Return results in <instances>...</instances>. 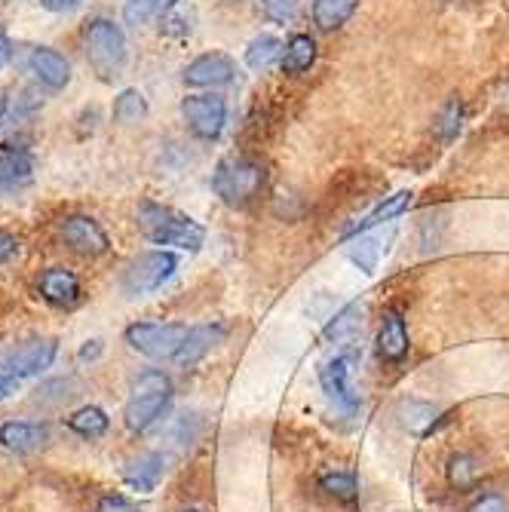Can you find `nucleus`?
<instances>
[{"label":"nucleus","instance_id":"nucleus-1","mask_svg":"<svg viewBox=\"0 0 509 512\" xmlns=\"http://www.w3.org/2000/svg\"><path fill=\"white\" fill-rule=\"evenodd\" d=\"M135 221H138V230H142L154 246H175V249L197 252L206 243V227L200 221L154 200L138 203Z\"/></svg>","mask_w":509,"mask_h":512},{"label":"nucleus","instance_id":"nucleus-2","mask_svg":"<svg viewBox=\"0 0 509 512\" xmlns=\"http://www.w3.org/2000/svg\"><path fill=\"white\" fill-rule=\"evenodd\" d=\"M267 184V166L252 154L224 157L212 172V191L230 209H249Z\"/></svg>","mask_w":509,"mask_h":512},{"label":"nucleus","instance_id":"nucleus-3","mask_svg":"<svg viewBox=\"0 0 509 512\" xmlns=\"http://www.w3.org/2000/svg\"><path fill=\"white\" fill-rule=\"evenodd\" d=\"M83 53H86V65L92 68L102 83H114L117 77H123L126 62H129V43L123 28L114 19H89L83 28Z\"/></svg>","mask_w":509,"mask_h":512},{"label":"nucleus","instance_id":"nucleus-4","mask_svg":"<svg viewBox=\"0 0 509 512\" xmlns=\"http://www.w3.org/2000/svg\"><path fill=\"white\" fill-rule=\"evenodd\" d=\"M172 381L160 368H148L135 378L132 393L123 405V424L129 433H148L172 402Z\"/></svg>","mask_w":509,"mask_h":512},{"label":"nucleus","instance_id":"nucleus-5","mask_svg":"<svg viewBox=\"0 0 509 512\" xmlns=\"http://www.w3.org/2000/svg\"><path fill=\"white\" fill-rule=\"evenodd\" d=\"M188 325L184 322H132L126 325L123 341L129 344V350L142 353L148 359L166 362L181 353L184 341H188Z\"/></svg>","mask_w":509,"mask_h":512},{"label":"nucleus","instance_id":"nucleus-6","mask_svg":"<svg viewBox=\"0 0 509 512\" xmlns=\"http://www.w3.org/2000/svg\"><path fill=\"white\" fill-rule=\"evenodd\" d=\"M178 270V255L175 252H166V249H151V252H142L135 255L126 267H123V279L120 286L126 295H151L157 289H163L169 279L175 276Z\"/></svg>","mask_w":509,"mask_h":512},{"label":"nucleus","instance_id":"nucleus-7","mask_svg":"<svg viewBox=\"0 0 509 512\" xmlns=\"http://www.w3.org/2000/svg\"><path fill=\"white\" fill-rule=\"evenodd\" d=\"M59 356V341L56 338H28L19 347L7 350L0 356V371H7L13 381L34 378L40 371H46Z\"/></svg>","mask_w":509,"mask_h":512},{"label":"nucleus","instance_id":"nucleus-8","mask_svg":"<svg viewBox=\"0 0 509 512\" xmlns=\"http://www.w3.org/2000/svg\"><path fill=\"white\" fill-rule=\"evenodd\" d=\"M56 230H59V240L65 243V249L80 258H102L111 249V237L92 215H83V212L65 215Z\"/></svg>","mask_w":509,"mask_h":512},{"label":"nucleus","instance_id":"nucleus-9","mask_svg":"<svg viewBox=\"0 0 509 512\" xmlns=\"http://www.w3.org/2000/svg\"><path fill=\"white\" fill-rule=\"evenodd\" d=\"M181 117L188 123L191 135H197L200 142H218L227 126V102L215 96V92L188 96L181 102Z\"/></svg>","mask_w":509,"mask_h":512},{"label":"nucleus","instance_id":"nucleus-10","mask_svg":"<svg viewBox=\"0 0 509 512\" xmlns=\"http://www.w3.org/2000/svg\"><path fill=\"white\" fill-rule=\"evenodd\" d=\"M184 83L197 89H224L237 80V62L227 53H203L184 68Z\"/></svg>","mask_w":509,"mask_h":512},{"label":"nucleus","instance_id":"nucleus-11","mask_svg":"<svg viewBox=\"0 0 509 512\" xmlns=\"http://www.w3.org/2000/svg\"><path fill=\"white\" fill-rule=\"evenodd\" d=\"M37 295L59 310H71L80 304L83 298V286H80V276L68 267H46L37 276Z\"/></svg>","mask_w":509,"mask_h":512},{"label":"nucleus","instance_id":"nucleus-12","mask_svg":"<svg viewBox=\"0 0 509 512\" xmlns=\"http://www.w3.org/2000/svg\"><path fill=\"white\" fill-rule=\"evenodd\" d=\"M34 154L22 145H0V197L25 191L34 181Z\"/></svg>","mask_w":509,"mask_h":512},{"label":"nucleus","instance_id":"nucleus-13","mask_svg":"<svg viewBox=\"0 0 509 512\" xmlns=\"http://www.w3.org/2000/svg\"><path fill=\"white\" fill-rule=\"evenodd\" d=\"M319 384H322V393L329 396V402L341 408L344 414H353L359 408V396L350 384V356H335L322 365Z\"/></svg>","mask_w":509,"mask_h":512},{"label":"nucleus","instance_id":"nucleus-14","mask_svg":"<svg viewBox=\"0 0 509 512\" xmlns=\"http://www.w3.org/2000/svg\"><path fill=\"white\" fill-rule=\"evenodd\" d=\"M25 68L37 77L40 86L53 89V92H59L71 83V62L59 50H53V46H31L25 56Z\"/></svg>","mask_w":509,"mask_h":512},{"label":"nucleus","instance_id":"nucleus-15","mask_svg":"<svg viewBox=\"0 0 509 512\" xmlns=\"http://www.w3.org/2000/svg\"><path fill=\"white\" fill-rule=\"evenodd\" d=\"M50 442V427L37 421H7L0 424V445L13 454H31Z\"/></svg>","mask_w":509,"mask_h":512},{"label":"nucleus","instance_id":"nucleus-16","mask_svg":"<svg viewBox=\"0 0 509 512\" xmlns=\"http://www.w3.org/2000/svg\"><path fill=\"white\" fill-rule=\"evenodd\" d=\"M378 356L384 362H402L411 350V341H408V325H405V316L399 310H387L384 319H381V329H378Z\"/></svg>","mask_w":509,"mask_h":512},{"label":"nucleus","instance_id":"nucleus-17","mask_svg":"<svg viewBox=\"0 0 509 512\" xmlns=\"http://www.w3.org/2000/svg\"><path fill=\"white\" fill-rule=\"evenodd\" d=\"M411 203H414V191H399V194H393V197H384L372 212L362 215L356 224H350V227L344 230V240H353V237H359V234H368V230H375V227H381V224L399 218L402 212H408Z\"/></svg>","mask_w":509,"mask_h":512},{"label":"nucleus","instance_id":"nucleus-18","mask_svg":"<svg viewBox=\"0 0 509 512\" xmlns=\"http://www.w3.org/2000/svg\"><path fill=\"white\" fill-rule=\"evenodd\" d=\"M227 338V329L221 322H206V325H194V329L188 332V341H184L181 353L175 356L178 365H197L206 353H212L221 341Z\"/></svg>","mask_w":509,"mask_h":512},{"label":"nucleus","instance_id":"nucleus-19","mask_svg":"<svg viewBox=\"0 0 509 512\" xmlns=\"http://www.w3.org/2000/svg\"><path fill=\"white\" fill-rule=\"evenodd\" d=\"M163 473H166V454H160V451H148V454L135 457V460L129 463L126 473H123V479H126V485H129L132 491L151 494V491L160 485Z\"/></svg>","mask_w":509,"mask_h":512},{"label":"nucleus","instance_id":"nucleus-20","mask_svg":"<svg viewBox=\"0 0 509 512\" xmlns=\"http://www.w3.org/2000/svg\"><path fill=\"white\" fill-rule=\"evenodd\" d=\"M399 421L402 427L411 433V436H430L436 430V424L442 421V411L433 405V402H424V399H405L399 405Z\"/></svg>","mask_w":509,"mask_h":512},{"label":"nucleus","instance_id":"nucleus-21","mask_svg":"<svg viewBox=\"0 0 509 512\" xmlns=\"http://www.w3.org/2000/svg\"><path fill=\"white\" fill-rule=\"evenodd\" d=\"M356 10H359V0H313L310 16H313V25L319 31L332 34L341 25H347Z\"/></svg>","mask_w":509,"mask_h":512},{"label":"nucleus","instance_id":"nucleus-22","mask_svg":"<svg viewBox=\"0 0 509 512\" xmlns=\"http://www.w3.org/2000/svg\"><path fill=\"white\" fill-rule=\"evenodd\" d=\"M445 476H448V485L454 491H473V488H479V482L485 476V467H482V460L476 454L460 451V454H454L448 460Z\"/></svg>","mask_w":509,"mask_h":512},{"label":"nucleus","instance_id":"nucleus-23","mask_svg":"<svg viewBox=\"0 0 509 512\" xmlns=\"http://www.w3.org/2000/svg\"><path fill=\"white\" fill-rule=\"evenodd\" d=\"M316 65V40L310 34H292L286 43V53H283V74L286 77H298L307 74Z\"/></svg>","mask_w":509,"mask_h":512},{"label":"nucleus","instance_id":"nucleus-24","mask_svg":"<svg viewBox=\"0 0 509 512\" xmlns=\"http://www.w3.org/2000/svg\"><path fill=\"white\" fill-rule=\"evenodd\" d=\"M40 108V99L34 96L31 89H19L13 92V96L4 102V108H0V135H7L13 129H19L25 120L34 117V111Z\"/></svg>","mask_w":509,"mask_h":512},{"label":"nucleus","instance_id":"nucleus-25","mask_svg":"<svg viewBox=\"0 0 509 512\" xmlns=\"http://www.w3.org/2000/svg\"><path fill=\"white\" fill-rule=\"evenodd\" d=\"M65 427H68L74 436H80V439H99V436L108 433L111 417H108L105 408H99V405H83V408H77L74 414H68Z\"/></svg>","mask_w":509,"mask_h":512},{"label":"nucleus","instance_id":"nucleus-26","mask_svg":"<svg viewBox=\"0 0 509 512\" xmlns=\"http://www.w3.org/2000/svg\"><path fill=\"white\" fill-rule=\"evenodd\" d=\"M283 53H286V46L280 37H273V34H258L249 40L246 46V65L252 71H267L273 68L276 62H283Z\"/></svg>","mask_w":509,"mask_h":512},{"label":"nucleus","instance_id":"nucleus-27","mask_svg":"<svg viewBox=\"0 0 509 512\" xmlns=\"http://www.w3.org/2000/svg\"><path fill=\"white\" fill-rule=\"evenodd\" d=\"M111 117H114V123H120V126H132V123H138V120H145V117H148V99H145V92H138V89H123L120 96L114 99Z\"/></svg>","mask_w":509,"mask_h":512},{"label":"nucleus","instance_id":"nucleus-28","mask_svg":"<svg viewBox=\"0 0 509 512\" xmlns=\"http://www.w3.org/2000/svg\"><path fill=\"white\" fill-rule=\"evenodd\" d=\"M175 4H178V0H126V4H123V19H126V25L138 28V25H148V22L160 19Z\"/></svg>","mask_w":509,"mask_h":512},{"label":"nucleus","instance_id":"nucleus-29","mask_svg":"<svg viewBox=\"0 0 509 512\" xmlns=\"http://www.w3.org/2000/svg\"><path fill=\"white\" fill-rule=\"evenodd\" d=\"M347 243H350V246H347L350 261H353L359 270H365V273H375L378 258H381V243H378L372 234H359V237H353V240H347Z\"/></svg>","mask_w":509,"mask_h":512},{"label":"nucleus","instance_id":"nucleus-30","mask_svg":"<svg viewBox=\"0 0 509 512\" xmlns=\"http://www.w3.org/2000/svg\"><path fill=\"white\" fill-rule=\"evenodd\" d=\"M319 488L326 491L329 497H335L338 503H356V497H359V485H356V476L353 473H326L319 479Z\"/></svg>","mask_w":509,"mask_h":512},{"label":"nucleus","instance_id":"nucleus-31","mask_svg":"<svg viewBox=\"0 0 509 512\" xmlns=\"http://www.w3.org/2000/svg\"><path fill=\"white\" fill-rule=\"evenodd\" d=\"M460 126H464V102H460V99H448V102L442 105V111H439L433 129H436V135L442 138V142H454L457 132H460Z\"/></svg>","mask_w":509,"mask_h":512},{"label":"nucleus","instance_id":"nucleus-32","mask_svg":"<svg viewBox=\"0 0 509 512\" xmlns=\"http://www.w3.org/2000/svg\"><path fill=\"white\" fill-rule=\"evenodd\" d=\"M356 325H359V307L356 304H347L338 316H332V322L326 325V341H344V338H350L353 332H356Z\"/></svg>","mask_w":509,"mask_h":512},{"label":"nucleus","instance_id":"nucleus-33","mask_svg":"<svg viewBox=\"0 0 509 512\" xmlns=\"http://www.w3.org/2000/svg\"><path fill=\"white\" fill-rule=\"evenodd\" d=\"M77 381L74 378H56V381H46L40 390H37V402H43V405H53V402H65V399H71V396H77Z\"/></svg>","mask_w":509,"mask_h":512},{"label":"nucleus","instance_id":"nucleus-34","mask_svg":"<svg viewBox=\"0 0 509 512\" xmlns=\"http://www.w3.org/2000/svg\"><path fill=\"white\" fill-rule=\"evenodd\" d=\"M261 10L280 25H292L298 19V0H261Z\"/></svg>","mask_w":509,"mask_h":512},{"label":"nucleus","instance_id":"nucleus-35","mask_svg":"<svg viewBox=\"0 0 509 512\" xmlns=\"http://www.w3.org/2000/svg\"><path fill=\"white\" fill-rule=\"evenodd\" d=\"M96 512H142L126 494H102L96 503Z\"/></svg>","mask_w":509,"mask_h":512},{"label":"nucleus","instance_id":"nucleus-36","mask_svg":"<svg viewBox=\"0 0 509 512\" xmlns=\"http://www.w3.org/2000/svg\"><path fill=\"white\" fill-rule=\"evenodd\" d=\"M22 252V243H19V237H13L10 230H0V267L4 264H10L16 255Z\"/></svg>","mask_w":509,"mask_h":512},{"label":"nucleus","instance_id":"nucleus-37","mask_svg":"<svg viewBox=\"0 0 509 512\" xmlns=\"http://www.w3.org/2000/svg\"><path fill=\"white\" fill-rule=\"evenodd\" d=\"M470 512H509V506L500 494H485L479 503L470 506Z\"/></svg>","mask_w":509,"mask_h":512},{"label":"nucleus","instance_id":"nucleus-38","mask_svg":"<svg viewBox=\"0 0 509 512\" xmlns=\"http://www.w3.org/2000/svg\"><path fill=\"white\" fill-rule=\"evenodd\" d=\"M102 350H105V344H102L99 338H92V341H86V344L77 350V359H80V362H96V359L102 356Z\"/></svg>","mask_w":509,"mask_h":512},{"label":"nucleus","instance_id":"nucleus-39","mask_svg":"<svg viewBox=\"0 0 509 512\" xmlns=\"http://www.w3.org/2000/svg\"><path fill=\"white\" fill-rule=\"evenodd\" d=\"M80 4H83V0H40V7L46 13H68V10H74Z\"/></svg>","mask_w":509,"mask_h":512},{"label":"nucleus","instance_id":"nucleus-40","mask_svg":"<svg viewBox=\"0 0 509 512\" xmlns=\"http://www.w3.org/2000/svg\"><path fill=\"white\" fill-rule=\"evenodd\" d=\"M19 390V381H13L7 371H0V399H10Z\"/></svg>","mask_w":509,"mask_h":512},{"label":"nucleus","instance_id":"nucleus-41","mask_svg":"<svg viewBox=\"0 0 509 512\" xmlns=\"http://www.w3.org/2000/svg\"><path fill=\"white\" fill-rule=\"evenodd\" d=\"M10 59H13V50H10V43L0 37V68H7L10 65Z\"/></svg>","mask_w":509,"mask_h":512},{"label":"nucleus","instance_id":"nucleus-42","mask_svg":"<svg viewBox=\"0 0 509 512\" xmlns=\"http://www.w3.org/2000/svg\"><path fill=\"white\" fill-rule=\"evenodd\" d=\"M181 512H203V509H181Z\"/></svg>","mask_w":509,"mask_h":512},{"label":"nucleus","instance_id":"nucleus-43","mask_svg":"<svg viewBox=\"0 0 509 512\" xmlns=\"http://www.w3.org/2000/svg\"><path fill=\"white\" fill-rule=\"evenodd\" d=\"M237 4H240V0H237Z\"/></svg>","mask_w":509,"mask_h":512}]
</instances>
